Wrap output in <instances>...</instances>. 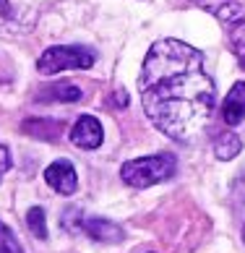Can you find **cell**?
I'll return each instance as SVG.
<instances>
[{"label":"cell","mask_w":245,"mask_h":253,"mask_svg":"<svg viewBox=\"0 0 245 253\" xmlns=\"http://www.w3.org/2000/svg\"><path fill=\"white\" fill-rule=\"evenodd\" d=\"M138 91L149 120L177 141H191L201 133L216 102L204 55L180 40H159L149 50Z\"/></svg>","instance_id":"cell-1"},{"label":"cell","mask_w":245,"mask_h":253,"mask_svg":"<svg viewBox=\"0 0 245 253\" xmlns=\"http://www.w3.org/2000/svg\"><path fill=\"white\" fill-rule=\"evenodd\" d=\"M175 172V157L172 154H152V157H141V159H130L122 165L120 177L133 188H149L167 180Z\"/></svg>","instance_id":"cell-2"},{"label":"cell","mask_w":245,"mask_h":253,"mask_svg":"<svg viewBox=\"0 0 245 253\" xmlns=\"http://www.w3.org/2000/svg\"><path fill=\"white\" fill-rule=\"evenodd\" d=\"M94 60H97V52L89 47L60 44V47H50L42 52L37 71L44 73V76H52V73H60V71H86L94 65Z\"/></svg>","instance_id":"cell-3"},{"label":"cell","mask_w":245,"mask_h":253,"mask_svg":"<svg viewBox=\"0 0 245 253\" xmlns=\"http://www.w3.org/2000/svg\"><path fill=\"white\" fill-rule=\"evenodd\" d=\"M44 180H47V185H52V188L58 193H63V196L76 193V188H79V175H76V170H73V165L68 162V159L52 162L44 170Z\"/></svg>","instance_id":"cell-4"},{"label":"cell","mask_w":245,"mask_h":253,"mask_svg":"<svg viewBox=\"0 0 245 253\" xmlns=\"http://www.w3.org/2000/svg\"><path fill=\"white\" fill-rule=\"evenodd\" d=\"M105 138V130H102V123L94 115H81L71 128V141L79 149H97Z\"/></svg>","instance_id":"cell-5"},{"label":"cell","mask_w":245,"mask_h":253,"mask_svg":"<svg viewBox=\"0 0 245 253\" xmlns=\"http://www.w3.org/2000/svg\"><path fill=\"white\" fill-rule=\"evenodd\" d=\"M79 227L81 232H86L89 238L102 240V243H118L122 240V227H118L110 219H99V217H81L79 214Z\"/></svg>","instance_id":"cell-6"},{"label":"cell","mask_w":245,"mask_h":253,"mask_svg":"<svg viewBox=\"0 0 245 253\" xmlns=\"http://www.w3.org/2000/svg\"><path fill=\"white\" fill-rule=\"evenodd\" d=\"M222 118L227 126L243 123V118H245V81H238L230 89V94L222 105Z\"/></svg>","instance_id":"cell-7"},{"label":"cell","mask_w":245,"mask_h":253,"mask_svg":"<svg viewBox=\"0 0 245 253\" xmlns=\"http://www.w3.org/2000/svg\"><path fill=\"white\" fill-rule=\"evenodd\" d=\"M42 102H79L81 99V89L73 86V84H55V86H47L42 94Z\"/></svg>","instance_id":"cell-8"},{"label":"cell","mask_w":245,"mask_h":253,"mask_svg":"<svg viewBox=\"0 0 245 253\" xmlns=\"http://www.w3.org/2000/svg\"><path fill=\"white\" fill-rule=\"evenodd\" d=\"M240 138L232 133V130H224V133L216 136V141H214V154L219 157V159H232V157H238L240 154Z\"/></svg>","instance_id":"cell-9"},{"label":"cell","mask_w":245,"mask_h":253,"mask_svg":"<svg viewBox=\"0 0 245 253\" xmlns=\"http://www.w3.org/2000/svg\"><path fill=\"white\" fill-rule=\"evenodd\" d=\"M227 32H230V47L240 58L243 68H245V18L238 21V24H232V26H227Z\"/></svg>","instance_id":"cell-10"},{"label":"cell","mask_w":245,"mask_h":253,"mask_svg":"<svg viewBox=\"0 0 245 253\" xmlns=\"http://www.w3.org/2000/svg\"><path fill=\"white\" fill-rule=\"evenodd\" d=\"M52 126H58V120H26L24 130H26L29 136L44 138V141H55V138H60V136L52 133V130H47V128H52Z\"/></svg>","instance_id":"cell-11"},{"label":"cell","mask_w":245,"mask_h":253,"mask_svg":"<svg viewBox=\"0 0 245 253\" xmlns=\"http://www.w3.org/2000/svg\"><path fill=\"white\" fill-rule=\"evenodd\" d=\"M26 224H29L32 235L44 240L47 238V217H44V209L42 206H32L29 214H26Z\"/></svg>","instance_id":"cell-12"},{"label":"cell","mask_w":245,"mask_h":253,"mask_svg":"<svg viewBox=\"0 0 245 253\" xmlns=\"http://www.w3.org/2000/svg\"><path fill=\"white\" fill-rule=\"evenodd\" d=\"M0 253H24L21 243L13 235V230L3 222H0Z\"/></svg>","instance_id":"cell-13"},{"label":"cell","mask_w":245,"mask_h":253,"mask_svg":"<svg viewBox=\"0 0 245 253\" xmlns=\"http://www.w3.org/2000/svg\"><path fill=\"white\" fill-rule=\"evenodd\" d=\"M8 170H11V154H8V149L0 144V177H3Z\"/></svg>","instance_id":"cell-14"},{"label":"cell","mask_w":245,"mask_h":253,"mask_svg":"<svg viewBox=\"0 0 245 253\" xmlns=\"http://www.w3.org/2000/svg\"><path fill=\"white\" fill-rule=\"evenodd\" d=\"M8 13H11V5H8V0H0V26L8 21Z\"/></svg>","instance_id":"cell-15"},{"label":"cell","mask_w":245,"mask_h":253,"mask_svg":"<svg viewBox=\"0 0 245 253\" xmlns=\"http://www.w3.org/2000/svg\"><path fill=\"white\" fill-rule=\"evenodd\" d=\"M243 240H245V227H243Z\"/></svg>","instance_id":"cell-16"}]
</instances>
